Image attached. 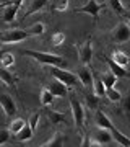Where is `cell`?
I'll return each instance as SVG.
<instances>
[{
  "mask_svg": "<svg viewBox=\"0 0 130 147\" xmlns=\"http://www.w3.org/2000/svg\"><path fill=\"white\" fill-rule=\"evenodd\" d=\"M23 56H29L34 61H37L42 65H49V67H67V62L62 56L57 54H49V53H41V51H33V49H23L21 51Z\"/></svg>",
  "mask_w": 130,
  "mask_h": 147,
  "instance_id": "obj_1",
  "label": "cell"
},
{
  "mask_svg": "<svg viewBox=\"0 0 130 147\" xmlns=\"http://www.w3.org/2000/svg\"><path fill=\"white\" fill-rule=\"evenodd\" d=\"M51 74L54 79H59L67 87H75L78 84V80H80L78 75L72 74L70 70H67V69H63V67H51Z\"/></svg>",
  "mask_w": 130,
  "mask_h": 147,
  "instance_id": "obj_2",
  "label": "cell"
},
{
  "mask_svg": "<svg viewBox=\"0 0 130 147\" xmlns=\"http://www.w3.org/2000/svg\"><path fill=\"white\" fill-rule=\"evenodd\" d=\"M29 36L28 30H8L0 34V42L3 44H16V42L25 41Z\"/></svg>",
  "mask_w": 130,
  "mask_h": 147,
  "instance_id": "obj_3",
  "label": "cell"
},
{
  "mask_svg": "<svg viewBox=\"0 0 130 147\" xmlns=\"http://www.w3.org/2000/svg\"><path fill=\"white\" fill-rule=\"evenodd\" d=\"M70 106H72V116H73V123L75 126L80 129V127L85 126V110L81 103L77 100V98H70Z\"/></svg>",
  "mask_w": 130,
  "mask_h": 147,
  "instance_id": "obj_4",
  "label": "cell"
},
{
  "mask_svg": "<svg viewBox=\"0 0 130 147\" xmlns=\"http://www.w3.org/2000/svg\"><path fill=\"white\" fill-rule=\"evenodd\" d=\"M103 7H104L103 3H98L96 0H88V2H86L83 7L77 8V10H75V13H83V15H89V16H93L94 20H98L99 11L103 10Z\"/></svg>",
  "mask_w": 130,
  "mask_h": 147,
  "instance_id": "obj_5",
  "label": "cell"
},
{
  "mask_svg": "<svg viewBox=\"0 0 130 147\" xmlns=\"http://www.w3.org/2000/svg\"><path fill=\"white\" fill-rule=\"evenodd\" d=\"M112 41L117 44H124L130 41V26L127 23H119L112 31Z\"/></svg>",
  "mask_w": 130,
  "mask_h": 147,
  "instance_id": "obj_6",
  "label": "cell"
},
{
  "mask_svg": "<svg viewBox=\"0 0 130 147\" xmlns=\"http://www.w3.org/2000/svg\"><path fill=\"white\" fill-rule=\"evenodd\" d=\"M78 57H80V61L85 65H88L91 62V57H93V42H91V39H86V41H83L80 44V47H78Z\"/></svg>",
  "mask_w": 130,
  "mask_h": 147,
  "instance_id": "obj_7",
  "label": "cell"
},
{
  "mask_svg": "<svg viewBox=\"0 0 130 147\" xmlns=\"http://www.w3.org/2000/svg\"><path fill=\"white\" fill-rule=\"evenodd\" d=\"M0 106H2V110L5 113L7 118H13L16 115V105L13 98H11L8 93H2L0 95Z\"/></svg>",
  "mask_w": 130,
  "mask_h": 147,
  "instance_id": "obj_8",
  "label": "cell"
},
{
  "mask_svg": "<svg viewBox=\"0 0 130 147\" xmlns=\"http://www.w3.org/2000/svg\"><path fill=\"white\" fill-rule=\"evenodd\" d=\"M77 75H78V79H80V82H81L83 87H86V88H93L94 75H93V72H91V69H89L88 65H85V64H83V67L78 69Z\"/></svg>",
  "mask_w": 130,
  "mask_h": 147,
  "instance_id": "obj_9",
  "label": "cell"
},
{
  "mask_svg": "<svg viewBox=\"0 0 130 147\" xmlns=\"http://www.w3.org/2000/svg\"><path fill=\"white\" fill-rule=\"evenodd\" d=\"M104 59H106V62H107V65H109V70H111V72H114L119 79H122V77H124V79H130V72L124 67V65L117 64L112 57H111V59L104 57Z\"/></svg>",
  "mask_w": 130,
  "mask_h": 147,
  "instance_id": "obj_10",
  "label": "cell"
},
{
  "mask_svg": "<svg viewBox=\"0 0 130 147\" xmlns=\"http://www.w3.org/2000/svg\"><path fill=\"white\" fill-rule=\"evenodd\" d=\"M49 90H51L55 96H65L67 92H68V87L63 84V82H60L59 79H54L51 84H49Z\"/></svg>",
  "mask_w": 130,
  "mask_h": 147,
  "instance_id": "obj_11",
  "label": "cell"
},
{
  "mask_svg": "<svg viewBox=\"0 0 130 147\" xmlns=\"http://www.w3.org/2000/svg\"><path fill=\"white\" fill-rule=\"evenodd\" d=\"M94 139H98L101 142V146H106V144H111V142L114 141V136H112L111 129H107V127H99Z\"/></svg>",
  "mask_w": 130,
  "mask_h": 147,
  "instance_id": "obj_12",
  "label": "cell"
},
{
  "mask_svg": "<svg viewBox=\"0 0 130 147\" xmlns=\"http://www.w3.org/2000/svg\"><path fill=\"white\" fill-rule=\"evenodd\" d=\"M111 129V132H112V136H114V141L119 144V146H122V147H130V137H127L125 134H122V132L117 129V127L112 124V126L109 127Z\"/></svg>",
  "mask_w": 130,
  "mask_h": 147,
  "instance_id": "obj_13",
  "label": "cell"
},
{
  "mask_svg": "<svg viewBox=\"0 0 130 147\" xmlns=\"http://www.w3.org/2000/svg\"><path fill=\"white\" fill-rule=\"evenodd\" d=\"M33 134H34V129H33L29 124H26L20 132H16L15 136H16V141L18 142H28V141H31Z\"/></svg>",
  "mask_w": 130,
  "mask_h": 147,
  "instance_id": "obj_14",
  "label": "cell"
},
{
  "mask_svg": "<svg viewBox=\"0 0 130 147\" xmlns=\"http://www.w3.org/2000/svg\"><path fill=\"white\" fill-rule=\"evenodd\" d=\"M63 141H65V137H63L62 132H55V134H54L47 142H44L42 146L44 147H62L63 144H65Z\"/></svg>",
  "mask_w": 130,
  "mask_h": 147,
  "instance_id": "obj_15",
  "label": "cell"
},
{
  "mask_svg": "<svg viewBox=\"0 0 130 147\" xmlns=\"http://www.w3.org/2000/svg\"><path fill=\"white\" fill-rule=\"evenodd\" d=\"M47 3H49V0H33L31 5H29V10L25 13V18H28V16H31L33 13H36V11L42 10Z\"/></svg>",
  "mask_w": 130,
  "mask_h": 147,
  "instance_id": "obj_16",
  "label": "cell"
},
{
  "mask_svg": "<svg viewBox=\"0 0 130 147\" xmlns=\"http://www.w3.org/2000/svg\"><path fill=\"white\" fill-rule=\"evenodd\" d=\"M0 80L5 85H15L16 82H18V79L13 77V75L7 70V67H2V65H0Z\"/></svg>",
  "mask_w": 130,
  "mask_h": 147,
  "instance_id": "obj_17",
  "label": "cell"
},
{
  "mask_svg": "<svg viewBox=\"0 0 130 147\" xmlns=\"http://www.w3.org/2000/svg\"><path fill=\"white\" fill-rule=\"evenodd\" d=\"M112 59H114L117 64H120V65H124V67H127L130 64V57H129V53H122V51H114L112 53Z\"/></svg>",
  "mask_w": 130,
  "mask_h": 147,
  "instance_id": "obj_18",
  "label": "cell"
},
{
  "mask_svg": "<svg viewBox=\"0 0 130 147\" xmlns=\"http://www.w3.org/2000/svg\"><path fill=\"white\" fill-rule=\"evenodd\" d=\"M18 8H20V7H13V5L5 7V11H3V21H7V23H11V21L16 18Z\"/></svg>",
  "mask_w": 130,
  "mask_h": 147,
  "instance_id": "obj_19",
  "label": "cell"
},
{
  "mask_svg": "<svg viewBox=\"0 0 130 147\" xmlns=\"http://www.w3.org/2000/svg\"><path fill=\"white\" fill-rule=\"evenodd\" d=\"M54 98H55V95L52 93L49 88H44L41 92V103L44 106H51L52 103H54Z\"/></svg>",
  "mask_w": 130,
  "mask_h": 147,
  "instance_id": "obj_20",
  "label": "cell"
},
{
  "mask_svg": "<svg viewBox=\"0 0 130 147\" xmlns=\"http://www.w3.org/2000/svg\"><path fill=\"white\" fill-rule=\"evenodd\" d=\"M25 126H26V123H25V119H23V118H15V119L10 123L8 129L11 131V134H16V132H20Z\"/></svg>",
  "mask_w": 130,
  "mask_h": 147,
  "instance_id": "obj_21",
  "label": "cell"
},
{
  "mask_svg": "<svg viewBox=\"0 0 130 147\" xmlns=\"http://www.w3.org/2000/svg\"><path fill=\"white\" fill-rule=\"evenodd\" d=\"M101 79H103L104 85H106V88H112V87L115 85V82H117V79H119V77H117L114 72H111V70H109L107 74H104Z\"/></svg>",
  "mask_w": 130,
  "mask_h": 147,
  "instance_id": "obj_22",
  "label": "cell"
},
{
  "mask_svg": "<svg viewBox=\"0 0 130 147\" xmlns=\"http://www.w3.org/2000/svg\"><path fill=\"white\" fill-rule=\"evenodd\" d=\"M93 90L94 93L98 95V96H104L106 95V85H104L103 79H99V77H94V85H93Z\"/></svg>",
  "mask_w": 130,
  "mask_h": 147,
  "instance_id": "obj_23",
  "label": "cell"
},
{
  "mask_svg": "<svg viewBox=\"0 0 130 147\" xmlns=\"http://www.w3.org/2000/svg\"><path fill=\"white\" fill-rule=\"evenodd\" d=\"M106 98L109 101H112V103H119V101H122V95H120L119 90H115L114 87H112V88L106 90Z\"/></svg>",
  "mask_w": 130,
  "mask_h": 147,
  "instance_id": "obj_24",
  "label": "cell"
},
{
  "mask_svg": "<svg viewBox=\"0 0 130 147\" xmlns=\"http://www.w3.org/2000/svg\"><path fill=\"white\" fill-rule=\"evenodd\" d=\"M44 31H46V26H44V23H41V21H37L31 28H28L29 36H41V34H44Z\"/></svg>",
  "mask_w": 130,
  "mask_h": 147,
  "instance_id": "obj_25",
  "label": "cell"
},
{
  "mask_svg": "<svg viewBox=\"0 0 130 147\" xmlns=\"http://www.w3.org/2000/svg\"><path fill=\"white\" fill-rule=\"evenodd\" d=\"M109 5H111V8L114 10V13L115 15H119V16H122V15H125V7H124V3L120 2V0H109Z\"/></svg>",
  "mask_w": 130,
  "mask_h": 147,
  "instance_id": "obj_26",
  "label": "cell"
},
{
  "mask_svg": "<svg viewBox=\"0 0 130 147\" xmlns=\"http://www.w3.org/2000/svg\"><path fill=\"white\" fill-rule=\"evenodd\" d=\"M47 116H49V121L52 124H60V123H65V116L59 111H47Z\"/></svg>",
  "mask_w": 130,
  "mask_h": 147,
  "instance_id": "obj_27",
  "label": "cell"
},
{
  "mask_svg": "<svg viewBox=\"0 0 130 147\" xmlns=\"http://www.w3.org/2000/svg\"><path fill=\"white\" fill-rule=\"evenodd\" d=\"M15 64V56L11 53H3V56H2V62H0V65L2 67H11Z\"/></svg>",
  "mask_w": 130,
  "mask_h": 147,
  "instance_id": "obj_28",
  "label": "cell"
},
{
  "mask_svg": "<svg viewBox=\"0 0 130 147\" xmlns=\"http://www.w3.org/2000/svg\"><path fill=\"white\" fill-rule=\"evenodd\" d=\"M65 33L62 31H59V33H54L51 38V42H52V46H60V44H63L65 42Z\"/></svg>",
  "mask_w": 130,
  "mask_h": 147,
  "instance_id": "obj_29",
  "label": "cell"
},
{
  "mask_svg": "<svg viewBox=\"0 0 130 147\" xmlns=\"http://www.w3.org/2000/svg\"><path fill=\"white\" fill-rule=\"evenodd\" d=\"M68 3H70V0H55L54 2V10L65 11L68 8Z\"/></svg>",
  "mask_w": 130,
  "mask_h": 147,
  "instance_id": "obj_30",
  "label": "cell"
},
{
  "mask_svg": "<svg viewBox=\"0 0 130 147\" xmlns=\"http://www.w3.org/2000/svg\"><path fill=\"white\" fill-rule=\"evenodd\" d=\"M11 131L10 129H0V146H5L7 142L10 141Z\"/></svg>",
  "mask_w": 130,
  "mask_h": 147,
  "instance_id": "obj_31",
  "label": "cell"
},
{
  "mask_svg": "<svg viewBox=\"0 0 130 147\" xmlns=\"http://www.w3.org/2000/svg\"><path fill=\"white\" fill-rule=\"evenodd\" d=\"M86 103H88V106L89 108H96V106H98V103H99V96L96 93L94 95H88V96H86Z\"/></svg>",
  "mask_w": 130,
  "mask_h": 147,
  "instance_id": "obj_32",
  "label": "cell"
},
{
  "mask_svg": "<svg viewBox=\"0 0 130 147\" xmlns=\"http://www.w3.org/2000/svg\"><path fill=\"white\" fill-rule=\"evenodd\" d=\"M39 118H41V113H39V111H36V113L31 116V119H29V126H31L34 131L37 129V123H39Z\"/></svg>",
  "mask_w": 130,
  "mask_h": 147,
  "instance_id": "obj_33",
  "label": "cell"
},
{
  "mask_svg": "<svg viewBox=\"0 0 130 147\" xmlns=\"http://www.w3.org/2000/svg\"><path fill=\"white\" fill-rule=\"evenodd\" d=\"M122 110H124V113L130 118V95L125 98L124 101H122Z\"/></svg>",
  "mask_w": 130,
  "mask_h": 147,
  "instance_id": "obj_34",
  "label": "cell"
},
{
  "mask_svg": "<svg viewBox=\"0 0 130 147\" xmlns=\"http://www.w3.org/2000/svg\"><path fill=\"white\" fill-rule=\"evenodd\" d=\"M8 5L21 7V5H23V0H8V2H5V3H2V7H8Z\"/></svg>",
  "mask_w": 130,
  "mask_h": 147,
  "instance_id": "obj_35",
  "label": "cell"
},
{
  "mask_svg": "<svg viewBox=\"0 0 130 147\" xmlns=\"http://www.w3.org/2000/svg\"><path fill=\"white\" fill-rule=\"evenodd\" d=\"M125 18H127V20H129V23H130V8L125 11Z\"/></svg>",
  "mask_w": 130,
  "mask_h": 147,
  "instance_id": "obj_36",
  "label": "cell"
},
{
  "mask_svg": "<svg viewBox=\"0 0 130 147\" xmlns=\"http://www.w3.org/2000/svg\"><path fill=\"white\" fill-rule=\"evenodd\" d=\"M5 2H8V0H0V5H2V3H5Z\"/></svg>",
  "mask_w": 130,
  "mask_h": 147,
  "instance_id": "obj_37",
  "label": "cell"
},
{
  "mask_svg": "<svg viewBox=\"0 0 130 147\" xmlns=\"http://www.w3.org/2000/svg\"><path fill=\"white\" fill-rule=\"evenodd\" d=\"M2 56H3V53H2V51H0V62H2Z\"/></svg>",
  "mask_w": 130,
  "mask_h": 147,
  "instance_id": "obj_38",
  "label": "cell"
},
{
  "mask_svg": "<svg viewBox=\"0 0 130 147\" xmlns=\"http://www.w3.org/2000/svg\"><path fill=\"white\" fill-rule=\"evenodd\" d=\"M129 57H130V53H129Z\"/></svg>",
  "mask_w": 130,
  "mask_h": 147,
  "instance_id": "obj_39",
  "label": "cell"
}]
</instances>
